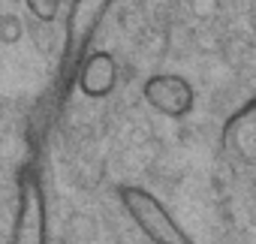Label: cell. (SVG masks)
<instances>
[{"instance_id": "obj_1", "label": "cell", "mask_w": 256, "mask_h": 244, "mask_svg": "<svg viewBox=\"0 0 256 244\" xmlns=\"http://www.w3.org/2000/svg\"><path fill=\"white\" fill-rule=\"evenodd\" d=\"M118 199H120L126 217L142 229V235L151 244H196L151 190L136 187V184H120L118 187Z\"/></svg>"}, {"instance_id": "obj_5", "label": "cell", "mask_w": 256, "mask_h": 244, "mask_svg": "<svg viewBox=\"0 0 256 244\" xmlns=\"http://www.w3.org/2000/svg\"><path fill=\"white\" fill-rule=\"evenodd\" d=\"M24 4H28V10H30L34 18H40V22H54L64 0H24Z\"/></svg>"}, {"instance_id": "obj_4", "label": "cell", "mask_w": 256, "mask_h": 244, "mask_svg": "<svg viewBox=\"0 0 256 244\" xmlns=\"http://www.w3.org/2000/svg\"><path fill=\"white\" fill-rule=\"evenodd\" d=\"M76 82H78V90L90 100H102L114 90V82H118V64L108 52H90L82 58L78 64V72H76Z\"/></svg>"}, {"instance_id": "obj_3", "label": "cell", "mask_w": 256, "mask_h": 244, "mask_svg": "<svg viewBox=\"0 0 256 244\" xmlns=\"http://www.w3.org/2000/svg\"><path fill=\"white\" fill-rule=\"evenodd\" d=\"M220 145L229 157H235L244 166L256 163V102L247 100L238 112L226 118L220 130Z\"/></svg>"}, {"instance_id": "obj_6", "label": "cell", "mask_w": 256, "mask_h": 244, "mask_svg": "<svg viewBox=\"0 0 256 244\" xmlns=\"http://www.w3.org/2000/svg\"><path fill=\"white\" fill-rule=\"evenodd\" d=\"M106 4V0H76V12L84 16V12H100V6Z\"/></svg>"}, {"instance_id": "obj_2", "label": "cell", "mask_w": 256, "mask_h": 244, "mask_svg": "<svg viewBox=\"0 0 256 244\" xmlns=\"http://www.w3.org/2000/svg\"><path fill=\"white\" fill-rule=\"evenodd\" d=\"M142 96L154 112L166 118H184L193 112V102H196L193 84L178 72H154L142 84Z\"/></svg>"}]
</instances>
